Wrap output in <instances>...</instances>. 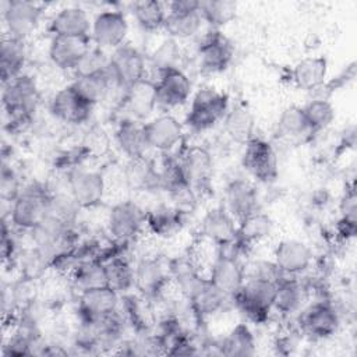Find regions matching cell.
I'll return each mask as SVG.
<instances>
[{"label":"cell","mask_w":357,"mask_h":357,"mask_svg":"<svg viewBox=\"0 0 357 357\" xmlns=\"http://www.w3.org/2000/svg\"><path fill=\"white\" fill-rule=\"evenodd\" d=\"M166 195L169 198V204L183 215H188L197 208L198 192L188 183L170 190Z\"/></svg>","instance_id":"48"},{"label":"cell","mask_w":357,"mask_h":357,"mask_svg":"<svg viewBox=\"0 0 357 357\" xmlns=\"http://www.w3.org/2000/svg\"><path fill=\"white\" fill-rule=\"evenodd\" d=\"M167 266L170 284L185 298H190L206 279L198 264L190 257H176L167 261Z\"/></svg>","instance_id":"25"},{"label":"cell","mask_w":357,"mask_h":357,"mask_svg":"<svg viewBox=\"0 0 357 357\" xmlns=\"http://www.w3.org/2000/svg\"><path fill=\"white\" fill-rule=\"evenodd\" d=\"M67 190L81 209L98 206L106 192V181L100 172L73 167L67 173Z\"/></svg>","instance_id":"12"},{"label":"cell","mask_w":357,"mask_h":357,"mask_svg":"<svg viewBox=\"0 0 357 357\" xmlns=\"http://www.w3.org/2000/svg\"><path fill=\"white\" fill-rule=\"evenodd\" d=\"M43 8L29 0H7L1 3V17L7 35L25 40L38 28Z\"/></svg>","instance_id":"10"},{"label":"cell","mask_w":357,"mask_h":357,"mask_svg":"<svg viewBox=\"0 0 357 357\" xmlns=\"http://www.w3.org/2000/svg\"><path fill=\"white\" fill-rule=\"evenodd\" d=\"M180 60H181V50H180L178 42L167 36L151 53L149 67L153 71V74L158 75L172 68H181Z\"/></svg>","instance_id":"42"},{"label":"cell","mask_w":357,"mask_h":357,"mask_svg":"<svg viewBox=\"0 0 357 357\" xmlns=\"http://www.w3.org/2000/svg\"><path fill=\"white\" fill-rule=\"evenodd\" d=\"M278 132L286 139H297L307 134H311L303 109L291 105L282 110L278 119Z\"/></svg>","instance_id":"43"},{"label":"cell","mask_w":357,"mask_h":357,"mask_svg":"<svg viewBox=\"0 0 357 357\" xmlns=\"http://www.w3.org/2000/svg\"><path fill=\"white\" fill-rule=\"evenodd\" d=\"M91 36H52L49 59L59 70L74 71L91 49Z\"/></svg>","instance_id":"20"},{"label":"cell","mask_w":357,"mask_h":357,"mask_svg":"<svg viewBox=\"0 0 357 357\" xmlns=\"http://www.w3.org/2000/svg\"><path fill=\"white\" fill-rule=\"evenodd\" d=\"M71 85L85 100H88L93 106L106 100L112 89L116 88V85L113 84L110 71L105 74L74 77V81L71 82Z\"/></svg>","instance_id":"37"},{"label":"cell","mask_w":357,"mask_h":357,"mask_svg":"<svg viewBox=\"0 0 357 357\" xmlns=\"http://www.w3.org/2000/svg\"><path fill=\"white\" fill-rule=\"evenodd\" d=\"M107 282L112 289L120 294L130 293L134 289V266L124 254H116L105 261Z\"/></svg>","instance_id":"40"},{"label":"cell","mask_w":357,"mask_h":357,"mask_svg":"<svg viewBox=\"0 0 357 357\" xmlns=\"http://www.w3.org/2000/svg\"><path fill=\"white\" fill-rule=\"evenodd\" d=\"M167 11H199L198 0H174L166 4Z\"/></svg>","instance_id":"52"},{"label":"cell","mask_w":357,"mask_h":357,"mask_svg":"<svg viewBox=\"0 0 357 357\" xmlns=\"http://www.w3.org/2000/svg\"><path fill=\"white\" fill-rule=\"evenodd\" d=\"M131 14L137 25L146 32L163 29L166 18V6L155 0H142L131 4Z\"/></svg>","instance_id":"41"},{"label":"cell","mask_w":357,"mask_h":357,"mask_svg":"<svg viewBox=\"0 0 357 357\" xmlns=\"http://www.w3.org/2000/svg\"><path fill=\"white\" fill-rule=\"evenodd\" d=\"M314 259L310 245L297 238L282 240L273 250V262L283 276H298L305 272Z\"/></svg>","instance_id":"18"},{"label":"cell","mask_w":357,"mask_h":357,"mask_svg":"<svg viewBox=\"0 0 357 357\" xmlns=\"http://www.w3.org/2000/svg\"><path fill=\"white\" fill-rule=\"evenodd\" d=\"M229 110V96L215 88L198 89L190 102L184 124L194 132H204L223 121Z\"/></svg>","instance_id":"4"},{"label":"cell","mask_w":357,"mask_h":357,"mask_svg":"<svg viewBox=\"0 0 357 357\" xmlns=\"http://www.w3.org/2000/svg\"><path fill=\"white\" fill-rule=\"evenodd\" d=\"M156 106L162 109H176L185 105L192 93V84L183 68H172L155 75Z\"/></svg>","instance_id":"13"},{"label":"cell","mask_w":357,"mask_h":357,"mask_svg":"<svg viewBox=\"0 0 357 357\" xmlns=\"http://www.w3.org/2000/svg\"><path fill=\"white\" fill-rule=\"evenodd\" d=\"M38 100L39 92L36 82L26 74H21L7 84H3L1 106L11 130H20L31 123Z\"/></svg>","instance_id":"1"},{"label":"cell","mask_w":357,"mask_h":357,"mask_svg":"<svg viewBox=\"0 0 357 357\" xmlns=\"http://www.w3.org/2000/svg\"><path fill=\"white\" fill-rule=\"evenodd\" d=\"M123 178L126 185L138 192H158L160 190L158 167L146 156L131 158L127 160Z\"/></svg>","instance_id":"27"},{"label":"cell","mask_w":357,"mask_h":357,"mask_svg":"<svg viewBox=\"0 0 357 357\" xmlns=\"http://www.w3.org/2000/svg\"><path fill=\"white\" fill-rule=\"evenodd\" d=\"M223 127L230 139L245 144L254 137V116L245 106H234L227 110L223 119Z\"/></svg>","instance_id":"39"},{"label":"cell","mask_w":357,"mask_h":357,"mask_svg":"<svg viewBox=\"0 0 357 357\" xmlns=\"http://www.w3.org/2000/svg\"><path fill=\"white\" fill-rule=\"evenodd\" d=\"M328 74V60L324 56H308L296 63L291 70L294 84L304 91H314L324 85Z\"/></svg>","instance_id":"34"},{"label":"cell","mask_w":357,"mask_h":357,"mask_svg":"<svg viewBox=\"0 0 357 357\" xmlns=\"http://www.w3.org/2000/svg\"><path fill=\"white\" fill-rule=\"evenodd\" d=\"M146 60L139 49L123 43L110 53V75L117 89L126 92L146 78Z\"/></svg>","instance_id":"7"},{"label":"cell","mask_w":357,"mask_h":357,"mask_svg":"<svg viewBox=\"0 0 357 357\" xmlns=\"http://www.w3.org/2000/svg\"><path fill=\"white\" fill-rule=\"evenodd\" d=\"M206 278L213 286L231 298L245 282L244 264L241 259L216 254Z\"/></svg>","instance_id":"19"},{"label":"cell","mask_w":357,"mask_h":357,"mask_svg":"<svg viewBox=\"0 0 357 357\" xmlns=\"http://www.w3.org/2000/svg\"><path fill=\"white\" fill-rule=\"evenodd\" d=\"M128 33V22L120 10H102L92 20L91 40L102 49H116L126 43Z\"/></svg>","instance_id":"15"},{"label":"cell","mask_w":357,"mask_h":357,"mask_svg":"<svg viewBox=\"0 0 357 357\" xmlns=\"http://www.w3.org/2000/svg\"><path fill=\"white\" fill-rule=\"evenodd\" d=\"M273 231V220L262 211H255L237 223V236L248 247L271 237Z\"/></svg>","instance_id":"38"},{"label":"cell","mask_w":357,"mask_h":357,"mask_svg":"<svg viewBox=\"0 0 357 357\" xmlns=\"http://www.w3.org/2000/svg\"><path fill=\"white\" fill-rule=\"evenodd\" d=\"M202 24L204 20L199 11H167L163 29L169 38L178 42L198 36L201 33Z\"/></svg>","instance_id":"36"},{"label":"cell","mask_w":357,"mask_h":357,"mask_svg":"<svg viewBox=\"0 0 357 357\" xmlns=\"http://www.w3.org/2000/svg\"><path fill=\"white\" fill-rule=\"evenodd\" d=\"M81 208L75 202V199L71 197V194L67 191H57L50 194L49 204L46 213L59 219L60 222L74 226L77 223V218Z\"/></svg>","instance_id":"46"},{"label":"cell","mask_w":357,"mask_h":357,"mask_svg":"<svg viewBox=\"0 0 357 357\" xmlns=\"http://www.w3.org/2000/svg\"><path fill=\"white\" fill-rule=\"evenodd\" d=\"M301 109L311 134L328 128L335 120V107L325 98L312 99Z\"/></svg>","instance_id":"45"},{"label":"cell","mask_w":357,"mask_h":357,"mask_svg":"<svg viewBox=\"0 0 357 357\" xmlns=\"http://www.w3.org/2000/svg\"><path fill=\"white\" fill-rule=\"evenodd\" d=\"M52 191L42 183L32 181L22 185L18 195L10 202L8 222L17 230L31 231L43 219Z\"/></svg>","instance_id":"3"},{"label":"cell","mask_w":357,"mask_h":357,"mask_svg":"<svg viewBox=\"0 0 357 357\" xmlns=\"http://www.w3.org/2000/svg\"><path fill=\"white\" fill-rule=\"evenodd\" d=\"M308 297L310 289L303 280L297 276H283L276 284L273 311L282 317L297 315L307 305Z\"/></svg>","instance_id":"22"},{"label":"cell","mask_w":357,"mask_h":357,"mask_svg":"<svg viewBox=\"0 0 357 357\" xmlns=\"http://www.w3.org/2000/svg\"><path fill=\"white\" fill-rule=\"evenodd\" d=\"M300 333L312 339L324 340L333 336L340 326V314L335 304L328 300L307 304L297 314Z\"/></svg>","instance_id":"6"},{"label":"cell","mask_w":357,"mask_h":357,"mask_svg":"<svg viewBox=\"0 0 357 357\" xmlns=\"http://www.w3.org/2000/svg\"><path fill=\"white\" fill-rule=\"evenodd\" d=\"M110 71V54L98 46H91L86 54L82 57L77 68L74 70V75H95L105 74Z\"/></svg>","instance_id":"47"},{"label":"cell","mask_w":357,"mask_h":357,"mask_svg":"<svg viewBox=\"0 0 357 357\" xmlns=\"http://www.w3.org/2000/svg\"><path fill=\"white\" fill-rule=\"evenodd\" d=\"M236 11L237 4L229 0L199 1V13L204 22L215 29L229 24L236 17Z\"/></svg>","instance_id":"44"},{"label":"cell","mask_w":357,"mask_h":357,"mask_svg":"<svg viewBox=\"0 0 357 357\" xmlns=\"http://www.w3.org/2000/svg\"><path fill=\"white\" fill-rule=\"evenodd\" d=\"M184 216L169 202H159L145 209V227L158 237H170L181 229Z\"/></svg>","instance_id":"30"},{"label":"cell","mask_w":357,"mask_h":357,"mask_svg":"<svg viewBox=\"0 0 357 357\" xmlns=\"http://www.w3.org/2000/svg\"><path fill=\"white\" fill-rule=\"evenodd\" d=\"M245 269V278H254V279H262V280H269L278 283L283 275L276 266V264L272 261L266 259H257L252 261L250 265H244Z\"/></svg>","instance_id":"50"},{"label":"cell","mask_w":357,"mask_h":357,"mask_svg":"<svg viewBox=\"0 0 357 357\" xmlns=\"http://www.w3.org/2000/svg\"><path fill=\"white\" fill-rule=\"evenodd\" d=\"M178 158L188 184L197 192L206 190L213 169L211 153L202 146H188L180 153Z\"/></svg>","instance_id":"23"},{"label":"cell","mask_w":357,"mask_h":357,"mask_svg":"<svg viewBox=\"0 0 357 357\" xmlns=\"http://www.w3.org/2000/svg\"><path fill=\"white\" fill-rule=\"evenodd\" d=\"M92 21L85 8L67 6L60 8L49 22L53 36H89Z\"/></svg>","instance_id":"26"},{"label":"cell","mask_w":357,"mask_h":357,"mask_svg":"<svg viewBox=\"0 0 357 357\" xmlns=\"http://www.w3.org/2000/svg\"><path fill=\"white\" fill-rule=\"evenodd\" d=\"M197 56L202 73H222L230 66L234 57V46L220 29L209 26L202 35H198Z\"/></svg>","instance_id":"8"},{"label":"cell","mask_w":357,"mask_h":357,"mask_svg":"<svg viewBox=\"0 0 357 357\" xmlns=\"http://www.w3.org/2000/svg\"><path fill=\"white\" fill-rule=\"evenodd\" d=\"M275 282L245 278L241 289L231 297V304L251 324H266L273 311Z\"/></svg>","instance_id":"2"},{"label":"cell","mask_w":357,"mask_h":357,"mask_svg":"<svg viewBox=\"0 0 357 357\" xmlns=\"http://www.w3.org/2000/svg\"><path fill=\"white\" fill-rule=\"evenodd\" d=\"M121 106L127 110L128 116L135 120L146 119L156 106L155 98V85L152 79L145 78L144 81L138 82L132 88L127 89L123 93Z\"/></svg>","instance_id":"31"},{"label":"cell","mask_w":357,"mask_h":357,"mask_svg":"<svg viewBox=\"0 0 357 357\" xmlns=\"http://www.w3.org/2000/svg\"><path fill=\"white\" fill-rule=\"evenodd\" d=\"M241 165L257 181L269 184L278 178L279 166L272 144L261 137H252L244 144Z\"/></svg>","instance_id":"9"},{"label":"cell","mask_w":357,"mask_h":357,"mask_svg":"<svg viewBox=\"0 0 357 357\" xmlns=\"http://www.w3.org/2000/svg\"><path fill=\"white\" fill-rule=\"evenodd\" d=\"M218 349L220 356L229 357H247L254 356L257 351L255 336L245 322L234 325L226 336L218 339Z\"/></svg>","instance_id":"33"},{"label":"cell","mask_w":357,"mask_h":357,"mask_svg":"<svg viewBox=\"0 0 357 357\" xmlns=\"http://www.w3.org/2000/svg\"><path fill=\"white\" fill-rule=\"evenodd\" d=\"M170 284L167 262L158 257H144L134 265V289L153 301L166 293Z\"/></svg>","instance_id":"11"},{"label":"cell","mask_w":357,"mask_h":357,"mask_svg":"<svg viewBox=\"0 0 357 357\" xmlns=\"http://www.w3.org/2000/svg\"><path fill=\"white\" fill-rule=\"evenodd\" d=\"M114 138L117 146L127 159L146 156V152L149 151L144 132V123H139L135 119L123 117L117 124Z\"/></svg>","instance_id":"29"},{"label":"cell","mask_w":357,"mask_h":357,"mask_svg":"<svg viewBox=\"0 0 357 357\" xmlns=\"http://www.w3.org/2000/svg\"><path fill=\"white\" fill-rule=\"evenodd\" d=\"M188 300L195 315L202 324L208 318L223 312L231 304V298L222 293L216 286H213L208 278Z\"/></svg>","instance_id":"28"},{"label":"cell","mask_w":357,"mask_h":357,"mask_svg":"<svg viewBox=\"0 0 357 357\" xmlns=\"http://www.w3.org/2000/svg\"><path fill=\"white\" fill-rule=\"evenodd\" d=\"M237 223L258 211V194L251 181L245 178H233L223 191L222 205Z\"/></svg>","instance_id":"21"},{"label":"cell","mask_w":357,"mask_h":357,"mask_svg":"<svg viewBox=\"0 0 357 357\" xmlns=\"http://www.w3.org/2000/svg\"><path fill=\"white\" fill-rule=\"evenodd\" d=\"M144 132L149 149L162 155L174 153L183 142L184 127L173 114L162 113L144 123Z\"/></svg>","instance_id":"14"},{"label":"cell","mask_w":357,"mask_h":357,"mask_svg":"<svg viewBox=\"0 0 357 357\" xmlns=\"http://www.w3.org/2000/svg\"><path fill=\"white\" fill-rule=\"evenodd\" d=\"M356 191L354 187H350L340 202V220L346 225L356 226V216H357V204H356Z\"/></svg>","instance_id":"51"},{"label":"cell","mask_w":357,"mask_h":357,"mask_svg":"<svg viewBox=\"0 0 357 357\" xmlns=\"http://www.w3.org/2000/svg\"><path fill=\"white\" fill-rule=\"evenodd\" d=\"M145 227V209L132 199L114 204L106 218V231L112 241L128 244Z\"/></svg>","instance_id":"5"},{"label":"cell","mask_w":357,"mask_h":357,"mask_svg":"<svg viewBox=\"0 0 357 357\" xmlns=\"http://www.w3.org/2000/svg\"><path fill=\"white\" fill-rule=\"evenodd\" d=\"M26 63V47L25 40L3 36L1 49H0V74L1 84H7L8 81L20 77Z\"/></svg>","instance_id":"32"},{"label":"cell","mask_w":357,"mask_h":357,"mask_svg":"<svg viewBox=\"0 0 357 357\" xmlns=\"http://www.w3.org/2000/svg\"><path fill=\"white\" fill-rule=\"evenodd\" d=\"M199 234L215 245L223 244L237 236V220L223 206L211 208L201 219Z\"/></svg>","instance_id":"24"},{"label":"cell","mask_w":357,"mask_h":357,"mask_svg":"<svg viewBox=\"0 0 357 357\" xmlns=\"http://www.w3.org/2000/svg\"><path fill=\"white\" fill-rule=\"evenodd\" d=\"M21 180L17 172L13 169L10 163L3 160L1 163V173H0V190L1 198L4 202H13V199L21 191Z\"/></svg>","instance_id":"49"},{"label":"cell","mask_w":357,"mask_h":357,"mask_svg":"<svg viewBox=\"0 0 357 357\" xmlns=\"http://www.w3.org/2000/svg\"><path fill=\"white\" fill-rule=\"evenodd\" d=\"M73 287L78 291H86L103 286H109L106 265L103 261L89 258L81 261L70 273Z\"/></svg>","instance_id":"35"},{"label":"cell","mask_w":357,"mask_h":357,"mask_svg":"<svg viewBox=\"0 0 357 357\" xmlns=\"http://www.w3.org/2000/svg\"><path fill=\"white\" fill-rule=\"evenodd\" d=\"M121 294L110 286H103L78 293L77 315L78 321H96L119 310Z\"/></svg>","instance_id":"17"},{"label":"cell","mask_w":357,"mask_h":357,"mask_svg":"<svg viewBox=\"0 0 357 357\" xmlns=\"http://www.w3.org/2000/svg\"><path fill=\"white\" fill-rule=\"evenodd\" d=\"M93 105L85 100L71 84L60 88L49 102L50 114L66 124L79 126L89 120Z\"/></svg>","instance_id":"16"}]
</instances>
